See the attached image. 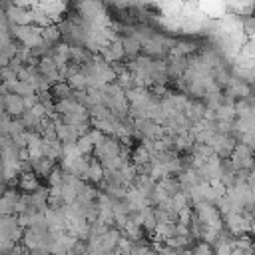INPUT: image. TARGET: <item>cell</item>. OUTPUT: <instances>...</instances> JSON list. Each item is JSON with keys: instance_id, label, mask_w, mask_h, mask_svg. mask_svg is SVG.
<instances>
[{"instance_id": "30bf717a", "label": "cell", "mask_w": 255, "mask_h": 255, "mask_svg": "<svg viewBox=\"0 0 255 255\" xmlns=\"http://www.w3.org/2000/svg\"><path fill=\"white\" fill-rule=\"evenodd\" d=\"M233 110H235V116H237V118L255 116V114H253V112H255V102H253V96L243 98V100H235Z\"/></svg>"}, {"instance_id": "5bb4252c", "label": "cell", "mask_w": 255, "mask_h": 255, "mask_svg": "<svg viewBox=\"0 0 255 255\" xmlns=\"http://www.w3.org/2000/svg\"><path fill=\"white\" fill-rule=\"evenodd\" d=\"M18 120L22 122V126H24L26 131H36L38 126H40V122H42V120H38L32 112H22V116H20Z\"/></svg>"}, {"instance_id": "7402d4cb", "label": "cell", "mask_w": 255, "mask_h": 255, "mask_svg": "<svg viewBox=\"0 0 255 255\" xmlns=\"http://www.w3.org/2000/svg\"><path fill=\"white\" fill-rule=\"evenodd\" d=\"M66 84L72 88V92H84L86 90V78L82 76V72L76 74V76H72V78H68Z\"/></svg>"}, {"instance_id": "7c38bea8", "label": "cell", "mask_w": 255, "mask_h": 255, "mask_svg": "<svg viewBox=\"0 0 255 255\" xmlns=\"http://www.w3.org/2000/svg\"><path fill=\"white\" fill-rule=\"evenodd\" d=\"M129 163H133L135 167H143V165H149V153L141 147V145H135L131 149V155H129Z\"/></svg>"}, {"instance_id": "d4e9b609", "label": "cell", "mask_w": 255, "mask_h": 255, "mask_svg": "<svg viewBox=\"0 0 255 255\" xmlns=\"http://www.w3.org/2000/svg\"><path fill=\"white\" fill-rule=\"evenodd\" d=\"M48 187H60L62 185V169H60V165L56 163V167L48 173Z\"/></svg>"}, {"instance_id": "8992f818", "label": "cell", "mask_w": 255, "mask_h": 255, "mask_svg": "<svg viewBox=\"0 0 255 255\" xmlns=\"http://www.w3.org/2000/svg\"><path fill=\"white\" fill-rule=\"evenodd\" d=\"M120 237H122V231L116 229V227H110V229L100 237V247H102V251H104L106 255L112 253V251L116 249V243H118Z\"/></svg>"}, {"instance_id": "f1b7e54d", "label": "cell", "mask_w": 255, "mask_h": 255, "mask_svg": "<svg viewBox=\"0 0 255 255\" xmlns=\"http://www.w3.org/2000/svg\"><path fill=\"white\" fill-rule=\"evenodd\" d=\"M171 203H173V209H175V211H179V209H183V207L191 205V203H189V199L185 197V193H183V191H177V193L171 197Z\"/></svg>"}, {"instance_id": "9a60e30c", "label": "cell", "mask_w": 255, "mask_h": 255, "mask_svg": "<svg viewBox=\"0 0 255 255\" xmlns=\"http://www.w3.org/2000/svg\"><path fill=\"white\" fill-rule=\"evenodd\" d=\"M235 118L237 116H235V110L231 106H219L215 110V122H229V124H233Z\"/></svg>"}, {"instance_id": "cb8c5ba5", "label": "cell", "mask_w": 255, "mask_h": 255, "mask_svg": "<svg viewBox=\"0 0 255 255\" xmlns=\"http://www.w3.org/2000/svg\"><path fill=\"white\" fill-rule=\"evenodd\" d=\"M116 84L120 86V90H122V92H128V90H131V88H133V76H131L129 72H124L122 76H118V78H116Z\"/></svg>"}, {"instance_id": "2e32d148", "label": "cell", "mask_w": 255, "mask_h": 255, "mask_svg": "<svg viewBox=\"0 0 255 255\" xmlns=\"http://www.w3.org/2000/svg\"><path fill=\"white\" fill-rule=\"evenodd\" d=\"M199 102L205 106V110L215 112V110L221 106V92H215V94H205V96H203Z\"/></svg>"}, {"instance_id": "1f68e13d", "label": "cell", "mask_w": 255, "mask_h": 255, "mask_svg": "<svg viewBox=\"0 0 255 255\" xmlns=\"http://www.w3.org/2000/svg\"><path fill=\"white\" fill-rule=\"evenodd\" d=\"M38 104V96L34 94V96H26V98H22V106H24V112H30L34 106Z\"/></svg>"}, {"instance_id": "3957f363", "label": "cell", "mask_w": 255, "mask_h": 255, "mask_svg": "<svg viewBox=\"0 0 255 255\" xmlns=\"http://www.w3.org/2000/svg\"><path fill=\"white\" fill-rule=\"evenodd\" d=\"M30 167L36 177H48V173L56 167V161L50 157H36V159H30Z\"/></svg>"}, {"instance_id": "603a6c76", "label": "cell", "mask_w": 255, "mask_h": 255, "mask_svg": "<svg viewBox=\"0 0 255 255\" xmlns=\"http://www.w3.org/2000/svg\"><path fill=\"white\" fill-rule=\"evenodd\" d=\"M60 197H62V201H64L66 205H70V203L76 201V189H74L72 185L62 183V185H60Z\"/></svg>"}, {"instance_id": "7a4b0ae2", "label": "cell", "mask_w": 255, "mask_h": 255, "mask_svg": "<svg viewBox=\"0 0 255 255\" xmlns=\"http://www.w3.org/2000/svg\"><path fill=\"white\" fill-rule=\"evenodd\" d=\"M52 62L56 64V68H64L66 64H70V44L66 42H58L52 46Z\"/></svg>"}, {"instance_id": "d590c367", "label": "cell", "mask_w": 255, "mask_h": 255, "mask_svg": "<svg viewBox=\"0 0 255 255\" xmlns=\"http://www.w3.org/2000/svg\"><path fill=\"white\" fill-rule=\"evenodd\" d=\"M8 68H10V70L14 72V76H16V74H18V72H20V70L24 68V64H22V62H20L18 58H12V60L8 62Z\"/></svg>"}, {"instance_id": "44dd1931", "label": "cell", "mask_w": 255, "mask_h": 255, "mask_svg": "<svg viewBox=\"0 0 255 255\" xmlns=\"http://www.w3.org/2000/svg\"><path fill=\"white\" fill-rule=\"evenodd\" d=\"M108 50H110V56H112V62H122L126 56H124V50H122V44H120V38L112 40L108 44Z\"/></svg>"}, {"instance_id": "8d00e7d4", "label": "cell", "mask_w": 255, "mask_h": 255, "mask_svg": "<svg viewBox=\"0 0 255 255\" xmlns=\"http://www.w3.org/2000/svg\"><path fill=\"white\" fill-rule=\"evenodd\" d=\"M8 255H28V251H26L20 243H14V247L10 249V253H8Z\"/></svg>"}, {"instance_id": "ac0fdd59", "label": "cell", "mask_w": 255, "mask_h": 255, "mask_svg": "<svg viewBox=\"0 0 255 255\" xmlns=\"http://www.w3.org/2000/svg\"><path fill=\"white\" fill-rule=\"evenodd\" d=\"M76 151H78V155H84V157L92 155L94 145H92V141H90V137H88V135L78 137V141H76Z\"/></svg>"}, {"instance_id": "ba28073f", "label": "cell", "mask_w": 255, "mask_h": 255, "mask_svg": "<svg viewBox=\"0 0 255 255\" xmlns=\"http://www.w3.org/2000/svg\"><path fill=\"white\" fill-rule=\"evenodd\" d=\"M16 187L22 189L24 193H34V191L40 187V179H38L32 171H26V173H20V175H18Z\"/></svg>"}, {"instance_id": "8fae6325", "label": "cell", "mask_w": 255, "mask_h": 255, "mask_svg": "<svg viewBox=\"0 0 255 255\" xmlns=\"http://www.w3.org/2000/svg\"><path fill=\"white\" fill-rule=\"evenodd\" d=\"M50 96H52L54 102H58V100H70L74 96V92L66 82H60V84H54L50 88Z\"/></svg>"}, {"instance_id": "836d02e7", "label": "cell", "mask_w": 255, "mask_h": 255, "mask_svg": "<svg viewBox=\"0 0 255 255\" xmlns=\"http://www.w3.org/2000/svg\"><path fill=\"white\" fill-rule=\"evenodd\" d=\"M10 80H16V76H14V72L6 66V68L0 70V82H10Z\"/></svg>"}, {"instance_id": "484cf974", "label": "cell", "mask_w": 255, "mask_h": 255, "mask_svg": "<svg viewBox=\"0 0 255 255\" xmlns=\"http://www.w3.org/2000/svg\"><path fill=\"white\" fill-rule=\"evenodd\" d=\"M14 94H16V96H20V98H26V96H34L36 92H34L32 84H26V82H18V80H16Z\"/></svg>"}, {"instance_id": "6da1fadb", "label": "cell", "mask_w": 255, "mask_h": 255, "mask_svg": "<svg viewBox=\"0 0 255 255\" xmlns=\"http://www.w3.org/2000/svg\"><path fill=\"white\" fill-rule=\"evenodd\" d=\"M223 227L233 235V237H239V235H249V231L253 229V221H247L241 213H229V215H225L223 217Z\"/></svg>"}, {"instance_id": "d6a6232c", "label": "cell", "mask_w": 255, "mask_h": 255, "mask_svg": "<svg viewBox=\"0 0 255 255\" xmlns=\"http://www.w3.org/2000/svg\"><path fill=\"white\" fill-rule=\"evenodd\" d=\"M12 247H14V243L10 239H6L4 235H0V255H8Z\"/></svg>"}, {"instance_id": "f546056e", "label": "cell", "mask_w": 255, "mask_h": 255, "mask_svg": "<svg viewBox=\"0 0 255 255\" xmlns=\"http://www.w3.org/2000/svg\"><path fill=\"white\" fill-rule=\"evenodd\" d=\"M2 197H4L8 203H12V205H14V203L20 199V191H18L16 187H6V191H4V195H2Z\"/></svg>"}, {"instance_id": "4fadbf2b", "label": "cell", "mask_w": 255, "mask_h": 255, "mask_svg": "<svg viewBox=\"0 0 255 255\" xmlns=\"http://www.w3.org/2000/svg\"><path fill=\"white\" fill-rule=\"evenodd\" d=\"M40 38H42V42H46V44H50V46H54V44H58V42L62 40V36H60V32H58L56 24H50V26L42 28V30H40Z\"/></svg>"}, {"instance_id": "e0dca14e", "label": "cell", "mask_w": 255, "mask_h": 255, "mask_svg": "<svg viewBox=\"0 0 255 255\" xmlns=\"http://www.w3.org/2000/svg\"><path fill=\"white\" fill-rule=\"evenodd\" d=\"M157 185L167 193V197H173L177 191H179V183H177V179L175 177H165V179H159L157 181Z\"/></svg>"}, {"instance_id": "9c48e42d", "label": "cell", "mask_w": 255, "mask_h": 255, "mask_svg": "<svg viewBox=\"0 0 255 255\" xmlns=\"http://www.w3.org/2000/svg\"><path fill=\"white\" fill-rule=\"evenodd\" d=\"M203 112H205V106H203L199 100H189L187 106H185V110H183V116H185L191 124H197V122H201Z\"/></svg>"}, {"instance_id": "5b68a950", "label": "cell", "mask_w": 255, "mask_h": 255, "mask_svg": "<svg viewBox=\"0 0 255 255\" xmlns=\"http://www.w3.org/2000/svg\"><path fill=\"white\" fill-rule=\"evenodd\" d=\"M102 177H104V169H102L100 161L90 155V163H88V171H86V183L96 187L102 183Z\"/></svg>"}, {"instance_id": "4dcf8cb0", "label": "cell", "mask_w": 255, "mask_h": 255, "mask_svg": "<svg viewBox=\"0 0 255 255\" xmlns=\"http://www.w3.org/2000/svg\"><path fill=\"white\" fill-rule=\"evenodd\" d=\"M10 139H12V145H14L16 149L26 147V135H24V131H22V133H16V135H10Z\"/></svg>"}, {"instance_id": "52a82bcc", "label": "cell", "mask_w": 255, "mask_h": 255, "mask_svg": "<svg viewBox=\"0 0 255 255\" xmlns=\"http://www.w3.org/2000/svg\"><path fill=\"white\" fill-rule=\"evenodd\" d=\"M120 44H122L124 56H126L128 60L137 58L139 52H141V46H139V42H137L133 36H120Z\"/></svg>"}, {"instance_id": "4316f807", "label": "cell", "mask_w": 255, "mask_h": 255, "mask_svg": "<svg viewBox=\"0 0 255 255\" xmlns=\"http://www.w3.org/2000/svg\"><path fill=\"white\" fill-rule=\"evenodd\" d=\"M191 219H193V209H191V205H187V207H183V209L177 211V221L175 223H181V225H187L189 227Z\"/></svg>"}, {"instance_id": "277c9868", "label": "cell", "mask_w": 255, "mask_h": 255, "mask_svg": "<svg viewBox=\"0 0 255 255\" xmlns=\"http://www.w3.org/2000/svg\"><path fill=\"white\" fill-rule=\"evenodd\" d=\"M22 112H24L22 98L16 94H6L4 96V114H8L10 118H20Z\"/></svg>"}, {"instance_id": "d6986e66", "label": "cell", "mask_w": 255, "mask_h": 255, "mask_svg": "<svg viewBox=\"0 0 255 255\" xmlns=\"http://www.w3.org/2000/svg\"><path fill=\"white\" fill-rule=\"evenodd\" d=\"M231 245H233V249H239V251H243V253L253 251V243H251V237H249V235H239V237H233Z\"/></svg>"}, {"instance_id": "e575fe53", "label": "cell", "mask_w": 255, "mask_h": 255, "mask_svg": "<svg viewBox=\"0 0 255 255\" xmlns=\"http://www.w3.org/2000/svg\"><path fill=\"white\" fill-rule=\"evenodd\" d=\"M0 215H14L12 213V203H8L4 197H0Z\"/></svg>"}, {"instance_id": "83f0119b", "label": "cell", "mask_w": 255, "mask_h": 255, "mask_svg": "<svg viewBox=\"0 0 255 255\" xmlns=\"http://www.w3.org/2000/svg\"><path fill=\"white\" fill-rule=\"evenodd\" d=\"M18 48H20V44H18L16 40H10L6 46H2V48H0V54H2L4 58L12 60V58L16 56V52H18Z\"/></svg>"}, {"instance_id": "ffe728a7", "label": "cell", "mask_w": 255, "mask_h": 255, "mask_svg": "<svg viewBox=\"0 0 255 255\" xmlns=\"http://www.w3.org/2000/svg\"><path fill=\"white\" fill-rule=\"evenodd\" d=\"M36 70L44 76V78H48V76H52L58 68H56V64L52 62V58H42L40 62H38V66H36Z\"/></svg>"}]
</instances>
